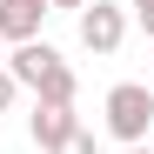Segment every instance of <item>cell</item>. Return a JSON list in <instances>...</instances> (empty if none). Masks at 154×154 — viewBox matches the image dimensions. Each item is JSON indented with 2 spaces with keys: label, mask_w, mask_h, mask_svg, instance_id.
Masks as SVG:
<instances>
[{
  "label": "cell",
  "mask_w": 154,
  "mask_h": 154,
  "mask_svg": "<svg viewBox=\"0 0 154 154\" xmlns=\"http://www.w3.org/2000/svg\"><path fill=\"white\" fill-rule=\"evenodd\" d=\"M147 127H154V94H147L141 81L107 87V134H114L121 147H141V141H147Z\"/></svg>",
  "instance_id": "cell-1"
},
{
  "label": "cell",
  "mask_w": 154,
  "mask_h": 154,
  "mask_svg": "<svg viewBox=\"0 0 154 154\" xmlns=\"http://www.w3.org/2000/svg\"><path fill=\"white\" fill-rule=\"evenodd\" d=\"M121 40H127V7L87 0V7H81V47H87V54H121Z\"/></svg>",
  "instance_id": "cell-2"
},
{
  "label": "cell",
  "mask_w": 154,
  "mask_h": 154,
  "mask_svg": "<svg viewBox=\"0 0 154 154\" xmlns=\"http://www.w3.org/2000/svg\"><path fill=\"white\" fill-rule=\"evenodd\" d=\"M40 20H47V0H0V40L27 47L40 40Z\"/></svg>",
  "instance_id": "cell-3"
},
{
  "label": "cell",
  "mask_w": 154,
  "mask_h": 154,
  "mask_svg": "<svg viewBox=\"0 0 154 154\" xmlns=\"http://www.w3.org/2000/svg\"><path fill=\"white\" fill-rule=\"evenodd\" d=\"M74 127H81V121H74V107H40V100H34V114H27V134H34L40 154H47V147H60Z\"/></svg>",
  "instance_id": "cell-4"
},
{
  "label": "cell",
  "mask_w": 154,
  "mask_h": 154,
  "mask_svg": "<svg viewBox=\"0 0 154 154\" xmlns=\"http://www.w3.org/2000/svg\"><path fill=\"white\" fill-rule=\"evenodd\" d=\"M54 60H60V54H54L47 40H27V47H14V60H7V74H14V87H40V74L54 67Z\"/></svg>",
  "instance_id": "cell-5"
},
{
  "label": "cell",
  "mask_w": 154,
  "mask_h": 154,
  "mask_svg": "<svg viewBox=\"0 0 154 154\" xmlns=\"http://www.w3.org/2000/svg\"><path fill=\"white\" fill-rule=\"evenodd\" d=\"M34 94H40V107H74L81 81H74V67H67V60H54V67L40 74V87H34Z\"/></svg>",
  "instance_id": "cell-6"
},
{
  "label": "cell",
  "mask_w": 154,
  "mask_h": 154,
  "mask_svg": "<svg viewBox=\"0 0 154 154\" xmlns=\"http://www.w3.org/2000/svg\"><path fill=\"white\" fill-rule=\"evenodd\" d=\"M47 154H94V134H87V127H74V134H67L60 147H47Z\"/></svg>",
  "instance_id": "cell-7"
},
{
  "label": "cell",
  "mask_w": 154,
  "mask_h": 154,
  "mask_svg": "<svg viewBox=\"0 0 154 154\" xmlns=\"http://www.w3.org/2000/svg\"><path fill=\"white\" fill-rule=\"evenodd\" d=\"M127 14H134L141 27H147V40H154V0H127Z\"/></svg>",
  "instance_id": "cell-8"
},
{
  "label": "cell",
  "mask_w": 154,
  "mask_h": 154,
  "mask_svg": "<svg viewBox=\"0 0 154 154\" xmlns=\"http://www.w3.org/2000/svg\"><path fill=\"white\" fill-rule=\"evenodd\" d=\"M14 94H20V87H14V74H7V67H0V114H7V107H14Z\"/></svg>",
  "instance_id": "cell-9"
},
{
  "label": "cell",
  "mask_w": 154,
  "mask_h": 154,
  "mask_svg": "<svg viewBox=\"0 0 154 154\" xmlns=\"http://www.w3.org/2000/svg\"><path fill=\"white\" fill-rule=\"evenodd\" d=\"M54 7H74V14H81V7H87V0H47V14H54Z\"/></svg>",
  "instance_id": "cell-10"
},
{
  "label": "cell",
  "mask_w": 154,
  "mask_h": 154,
  "mask_svg": "<svg viewBox=\"0 0 154 154\" xmlns=\"http://www.w3.org/2000/svg\"><path fill=\"white\" fill-rule=\"evenodd\" d=\"M121 154H154V147H147V141H141V147H121Z\"/></svg>",
  "instance_id": "cell-11"
},
{
  "label": "cell",
  "mask_w": 154,
  "mask_h": 154,
  "mask_svg": "<svg viewBox=\"0 0 154 154\" xmlns=\"http://www.w3.org/2000/svg\"><path fill=\"white\" fill-rule=\"evenodd\" d=\"M141 87H147V94H154V60H147V81H141Z\"/></svg>",
  "instance_id": "cell-12"
}]
</instances>
